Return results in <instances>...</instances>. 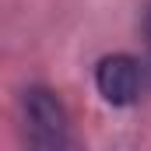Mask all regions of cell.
I'll return each instance as SVG.
<instances>
[{"label":"cell","mask_w":151,"mask_h":151,"mask_svg":"<svg viewBox=\"0 0 151 151\" xmlns=\"http://www.w3.org/2000/svg\"><path fill=\"white\" fill-rule=\"evenodd\" d=\"M21 127H25V141L32 148H67L70 144V127L67 113L60 106V99L49 88H28L21 99Z\"/></svg>","instance_id":"cell-1"},{"label":"cell","mask_w":151,"mask_h":151,"mask_svg":"<svg viewBox=\"0 0 151 151\" xmlns=\"http://www.w3.org/2000/svg\"><path fill=\"white\" fill-rule=\"evenodd\" d=\"M95 88L109 106H130L141 95V63L127 53L106 56L95 70Z\"/></svg>","instance_id":"cell-2"}]
</instances>
